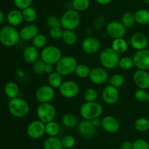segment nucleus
<instances>
[{
	"label": "nucleus",
	"instance_id": "33",
	"mask_svg": "<svg viewBox=\"0 0 149 149\" xmlns=\"http://www.w3.org/2000/svg\"><path fill=\"white\" fill-rule=\"evenodd\" d=\"M121 22L127 29H130L136 23L135 14L132 12H125L121 17Z\"/></svg>",
	"mask_w": 149,
	"mask_h": 149
},
{
	"label": "nucleus",
	"instance_id": "32",
	"mask_svg": "<svg viewBox=\"0 0 149 149\" xmlns=\"http://www.w3.org/2000/svg\"><path fill=\"white\" fill-rule=\"evenodd\" d=\"M22 13H23V20L28 23H33L37 18V13L36 10L31 6L22 10Z\"/></svg>",
	"mask_w": 149,
	"mask_h": 149
},
{
	"label": "nucleus",
	"instance_id": "42",
	"mask_svg": "<svg viewBox=\"0 0 149 149\" xmlns=\"http://www.w3.org/2000/svg\"><path fill=\"white\" fill-rule=\"evenodd\" d=\"M46 23L47 26L49 29L61 26V18L57 17L56 15H49L47 18Z\"/></svg>",
	"mask_w": 149,
	"mask_h": 149
},
{
	"label": "nucleus",
	"instance_id": "5",
	"mask_svg": "<svg viewBox=\"0 0 149 149\" xmlns=\"http://www.w3.org/2000/svg\"><path fill=\"white\" fill-rule=\"evenodd\" d=\"M99 60L102 67L107 70H113L118 67L120 60L119 54L111 48H106L100 52Z\"/></svg>",
	"mask_w": 149,
	"mask_h": 149
},
{
	"label": "nucleus",
	"instance_id": "3",
	"mask_svg": "<svg viewBox=\"0 0 149 149\" xmlns=\"http://www.w3.org/2000/svg\"><path fill=\"white\" fill-rule=\"evenodd\" d=\"M103 112V106L97 102H85L80 107L79 112L83 119L92 121L100 118Z\"/></svg>",
	"mask_w": 149,
	"mask_h": 149
},
{
	"label": "nucleus",
	"instance_id": "47",
	"mask_svg": "<svg viewBox=\"0 0 149 149\" xmlns=\"http://www.w3.org/2000/svg\"><path fill=\"white\" fill-rule=\"evenodd\" d=\"M33 0H13L15 6L20 10H23L27 7H31Z\"/></svg>",
	"mask_w": 149,
	"mask_h": 149
},
{
	"label": "nucleus",
	"instance_id": "4",
	"mask_svg": "<svg viewBox=\"0 0 149 149\" xmlns=\"http://www.w3.org/2000/svg\"><path fill=\"white\" fill-rule=\"evenodd\" d=\"M81 16L79 12L74 9H68L61 18V27L63 30L74 31L80 24Z\"/></svg>",
	"mask_w": 149,
	"mask_h": 149
},
{
	"label": "nucleus",
	"instance_id": "20",
	"mask_svg": "<svg viewBox=\"0 0 149 149\" xmlns=\"http://www.w3.org/2000/svg\"><path fill=\"white\" fill-rule=\"evenodd\" d=\"M133 81L138 89H149V73L146 70H137L133 74Z\"/></svg>",
	"mask_w": 149,
	"mask_h": 149
},
{
	"label": "nucleus",
	"instance_id": "34",
	"mask_svg": "<svg viewBox=\"0 0 149 149\" xmlns=\"http://www.w3.org/2000/svg\"><path fill=\"white\" fill-rule=\"evenodd\" d=\"M90 6V0H72L71 7L72 9L78 12H84L87 10Z\"/></svg>",
	"mask_w": 149,
	"mask_h": 149
},
{
	"label": "nucleus",
	"instance_id": "6",
	"mask_svg": "<svg viewBox=\"0 0 149 149\" xmlns=\"http://www.w3.org/2000/svg\"><path fill=\"white\" fill-rule=\"evenodd\" d=\"M77 65L78 62L74 57L71 56H64L55 64V70L63 77H65L75 72Z\"/></svg>",
	"mask_w": 149,
	"mask_h": 149
},
{
	"label": "nucleus",
	"instance_id": "35",
	"mask_svg": "<svg viewBox=\"0 0 149 149\" xmlns=\"http://www.w3.org/2000/svg\"><path fill=\"white\" fill-rule=\"evenodd\" d=\"M134 127L137 131L144 132L148 131L149 129V120L145 117H141L135 120Z\"/></svg>",
	"mask_w": 149,
	"mask_h": 149
},
{
	"label": "nucleus",
	"instance_id": "30",
	"mask_svg": "<svg viewBox=\"0 0 149 149\" xmlns=\"http://www.w3.org/2000/svg\"><path fill=\"white\" fill-rule=\"evenodd\" d=\"M48 83L54 89H59L62 83H63V76L58 72H53L48 76Z\"/></svg>",
	"mask_w": 149,
	"mask_h": 149
},
{
	"label": "nucleus",
	"instance_id": "39",
	"mask_svg": "<svg viewBox=\"0 0 149 149\" xmlns=\"http://www.w3.org/2000/svg\"><path fill=\"white\" fill-rule=\"evenodd\" d=\"M83 97L85 102H96L98 98V92L94 88H88L84 91Z\"/></svg>",
	"mask_w": 149,
	"mask_h": 149
},
{
	"label": "nucleus",
	"instance_id": "54",
	"mask_svg": "<svg viewBox=\"0 0 149 149\" xmlns=\"http://www.w3.org/2000/svg\"><path fill=\"white\" fill-rule=\"evenodd\" d=\"M143 1L146 3V4H149V0H143Z\"/></svg>",
	"mask_w": 149,
	"mask_h": 149
},
{
	"label": "nucleus",
	"instance_id": "18",
	"mask_svg": "<svg viewBox=\"0 0 149 149\" xmlns=\"http://www.w3.org/2000/svg\"><path fill=\"white\" fill-rule=\"evenodd\" d=\"M102 129L108 133H115L120 128V123L116 117L107 115L101 119Z\"/></svg>",
	"mask_w": 149,
	"mask_h": 149
},
{
	"label": "nucleus",
	"instance_id": "27",
	"mask_svg": "<svg viewBox=\"0 0 149 149\" xmlns=\"http://www.w3.org/2000/svg\"><path fill=\"white\" fill-rule=\"evenodd\" d=\"M44 149H63L61 139L58 137H48L44 141Z\"/></svg>",
	"mask_w": 149,
	"mask_h": 149
},
{
	"label": "nucleus",
	"instance_id": "55",
	"mask_svg": "<svg viewBox=\"0 0 149 149\" xmlns=\"http://www.w3.org/2000/svg\"><path fill=\"white\" fill-rule=\"evenodd\" d=\"M147 102L149 104V92H148V99H147Z\"/></svg>",
	"mask_w": 149,
	"mask_h": 149
},
{
	"label": "nucleus",
	"instance_id": "51",
	"mask_svg": "<svg viewBox=\"0 0 149 149\" xmlns=\"http://www.w3.org/2000/svg\"><path fill=\"white\" fill-rule=\"evenodd\" d=\"M96 2L101 6H106L111 4L113 1V0H95Z\"/></svg>",
	"mask_w": 149,
	"mask_h": 149
},
{
	"label": "nucleus",
	"instance_id": "46",
	"mask_svg": "<svg viewBox=\"0 0 149 149\" xmlns=\"http://www.w3.org/2000/svg\"><path fill=\"white\" fill-rule=\"evenodd\" d=\"M49 36L54 39H62L63 34V29L61 26L60 27H55L49 29Z\"/></svg>",
	"mask_w": 149,
	"mask_h": 149
},
{
	"label": "nucleus",
	"instance_id": "22",
	"mask_svg": "<svg viewBox=\"0 0 149 149\" xmlns=\"http://www.w3.org/2000/svg\"><path fill=\"white\" fill-rule=\"evenodd\" d=\"M40 56L39 49L35 48L33 45L27 46L23 51V60L28 64H33L35 61L39 59Z\"/></svg>",
	"mask_w": 149,
	"mask_h": 149
},
{
	"label": "nucleus",
	"instance_id": "48",
	"mask_svg": "<svg viewBox=\"0 0 149 149\" xmlns=\"http://www.w3.org/2000/svg\"><path fill=\"white\" fill-rule=\"evenodd\" d=\"M105 23V18L103 15H99L98 17L96 18V19L95 20L94 23H93V26H94L95 29H101V27L103 26V25Z\"/></svg>",
	"mask_w": 149,
	"mask_h": 149
},
{
	"label": "nucleus",
	"instance_id": "40",
	"mask_svg": "<svg viewBox=\"0 0 149 149\" xmlns=\"http://www.w3.org/2000/svg\"><path fill=\"white\" fill-rule=\"evenodd\" d=\"M109 84L111 86H114V87L119 88L122 87L125 82V78L122 74L117 73V74H114L109 78Z\"/></svg>",
	"mask_w": 149,
	"mask_h": 149
},
{
	"label": "nucleus",
	"instance_id": "8",
	"mask_svg": "<svg viewBox=\"0 0 149 149\" xmlns=\"http://www.w3.org/2000/svg\"><path fill=\"white\" fill-rule=\"evenodd\" d=\"M56 109L50 102L40 103L36 108V115L38 119L45 124L54 121L56 117Z\"/></svg>",
	"mask_w": 149,
	"mask_h": 149
},
{
	"label": "nucleus",
	"instance_id": "56",
	"mask_svg": "<svg viewBox=\"0 0 149 149\" xmlns=\"http://www.w3.org/2000/svg\"><path fill=\"white\" fill-rule=\"evenodd\" d=\"M148 134H149V129H148Z\"/></svg>",
	"mask_w": 149,
	"mask_h": 149
},
{
	"label": "nucleus",
	"instance_id": "15",
	"mask_svg": "<svg viewBox=\"0 0 149 149\" xmlns=\"http://www.w3.org/2000/svg\"><path fill=\"white\" fill-rule=\"evenodd\" d=\"M101 48L100 39L94 36H88L83 39L81 42V49L85 53H97Z\"/></svg>",
	"mask_w": 149,
	"mask_h": 149
},
{
	"label": "nucleus",
	"instance_id": "21",
	"mask_svg": "<svg viewBox=\"0 0 149 149\" xmlns=\"http://www.w3.org/2000/svg\"><path fill=\"white\" fill-rule=\"evenodd\" d=\"M39 33V28L36 25L33 23H28L20 29V39L26 42L32 41Z\"/></svg>",
	"mask_w": 149,
	"mask_h": 149
},
{
	"label": "nucleus",
	"instance_id": "13",
	"mask_svg": "<svg viewBox=\"0 0 149 149\" xmlns=\"http://www.w3.org/2000/svg\"><path fill=\"white\" fill-rule=\"evenodd\" d=\"M134 66L138 70H149V49L141 50L135 53L132 56Z\"/></svg>",
	"mask_w": 149,
	"mask_h": 149
},
{
	"label": "nucleus",
	"instance_id": "19",
	"mask_svg": "<svg viewBox=\"0 0 149 149\" xmlns=\"http://www.w3.org/2000/svg\"><path fill=\"white\" fill-rule=\"evenodd\" d=\"M77 127L79 133L86 138H92L97 133V127H95L90 120L83 119L79 123Z\"/></svg>",
	"mask_w": 149,
	"mask_h": 149
},
{
	"label": "nucleus",
	"instance_id": "1",
	"mask_svg": "<svg viewBox=\"0 0 149 149\" xmlns=\"http://www.w3.org/2000/svg\"><path fill=\"white\" fill-rule=\"evenodd\" d=\"M8 110L13 116L24 118L30 112V106L27 101L17 96L9 101Z\"/></svg>",
	"mask_w": 149,
	"mask_h": 149
},
{
	"label": "nucleus",
	"instance_id": "2",
	"mask_svg": "<svg viewBox=\"0 0 149 149\" xmlns=\"http://www.w3.org/2000/svg\"><path fill=\"white\" fill-rule=\"evenodd\" d=\"M20 32L14 26H5L0 31V42L5 47H13L18 43Z\"/></svg>",
	"mask_w": 149,
	"mask_h": 149
},
{
	"label": "nucleus",
	"instance_id": "49",
	"mask_svg": "<svg viewBox=\"0 0 149 149\" xmlns=\"http://www.w3.org/2000/svg\"><path fill=\"white\" fill-rule=\"evenodd\" d=\"M121 149H132V143L130 140H125L121 143Z\"/></svg>",
	"mask_w": 149,
	"mask_h": 149
},
{
	"label": "nucleus",
	"instance_id": "50",
	"mask_svg": "<svg viewBox=\"0 0 149 149\" xmlns=\"http://www.w3.org/2000/svg\"><path fill=\"white\" fill-rule=\"evenodd\" d=\"M54 72V65L51 64H45V73L49 74Z\"/></svg>",
	"mask_w": 149,
	"mask_h": 149
},
{
	"label": "nucleus",
	"instance_id": "14",
	"mask_svg": "<svg viewBox=\"0 0 149 149\" xmlns=\"http://www.w3.org/2000/svg\"><path fill=\"white\" fill-rule=\"evenodd\" d=\"M89 79L95 85H103L109 80V73L103 67H95L90 70Z\"/></svg>",
	"mask_w": 149,
	"mask_h": 149
},
{
	"label": "nucleus",
	"instance_id": "38",
	"mask_svg": "<svg viewBox=\"0 0 149 149\" xmlns=\"http://www.w3.org/2000/svg\"><path fill=\"white\" fill-rule=\"evenodd\" d=\"M134 62L132 58L130 56H124L120 58L118 67L123 71H128L133 67Z\"/></svg>",
	"mask_w": 149,
	"mask_h": 149
},
{
	"label": "nucleus",
	"instance_id": "41",
	"mask_svg": "<svg viewBox=\"0 0 149 149\" xmlns=\"http://www.w3.org/2000/svg\"><path fill=\"white\" fill-rule=\"evenodd\" d=\"M61 143H62L63 148L71 149L74 148L76 145V139L73 135L66 134L61 139Z\"/></svg>",
	"mask_w": 149,
	"mask_h": 149
},
{
	"label": "nucleus",
	"instance_id": "31",
	"mask_svg": "<svg viewBox=\"0 0 149 149\" xmlns=\"http://www.w3.org/2000/svg\"><path fill=\"white\" fill-rule=\"evenodd\" d=\"M45 130L49 137H57L61 131V127L58 122L52 121L45 124Z\"/></svg>",
	"mask_w": 149,
	"mask_h": 149
},
{
	"label": "nucleus",
	"instance_id": "9",
	"mask_svg": "<svg viewBox=\"0 0 149 149\" xmlns=\"http://www.w3.org/2000/svg\"><path fill=\"white\" fill-rule=\"evenodd\" d=\"M26 133L30 138L38 140L46 134L45 124L40 120H33L31 121L26 128Z\"/></svg>",
	"mask_w": 149,
	"mask_h": 149
},
{
	"label": "nucleus",
	"instance_id": "45",
	"mask_svg": "<svg viewBox=\"0 0 149 149\" xmlns=\"http://www.w3.org/2000/svg\"><path fill=\"white\" fill-rule=\"evenodd\" d=\"M132 149H149V143L143 138H138L132 143Z\"/></svg>",
	"mask_w": 149,
	"mask_h": 149
},
{
	"label": "nucleus",
	"instance_id": "37",
	"mask_svg": "<svg viewBox=\"0 0 149 149\" xmlns=\"http://www.w3.org/2000/svg\"><path fill=\"white\" fill-rule=\"evenodd\" d=\"M91 69L85 64H78L75 70V74L79 78L84 79L89 77Z\"/></svg>",
	"mask_w": 149,
	"mask_h": 149
},
{
	"label": "nucleus",
	"instance_id": "11",
	"mask_svg": "<svg viewBox=\"0 0 149 149\" xmlns=\"http://www.w3.org/2000/svg\"><path fill=\"white\" fill-rule=\"evenodd\" d=\"M127 28L124 26L121 21H113L109 22L106 27V31L107 34L112 39H117V38H124L126 35Z\"/></svg>",
	"mask_w": 149,
	"mask_h": 149
},
{
	"label": "nucleus",
	"instance_id": "12",
	"mask_svg": "<svg viewBox=\"0 0 149 149\" xmlns=\"http://www.w3.org/2000/svg\"><path fill=\"white\" fill-rule=\"evenodd\" d=\"M55 96L54 88L48 85H42L37 89L35 93L36 99L39 103L50 102Z\"/></svg>",
	"mask_w": 149,
	"mask_h": 149
},
{
	"label": "nucleus",
	"instance_id": "26",
	"mask_svg": "<svg viewBox=\"0 0 149 149\" xmlns=\"http://www.w3.org/2000/svg\"><path fill=\"white\" fill-rule=\"evenodd\" d=\"M135 23L141 26L149 24V10L146 9H140L135 13Z\"/></svg>",
	"mask_w": 149,
	"mask_h": 149
},
{
	"label": "nucleus",
	"instance_id": "52",
	"mask_svg": "<svg viewBox=\"0 0 149 149\" xmlns=\"http://www.w3.org/2000/svg\"><path fill=\"white\" fill-rule=\"evenodd\" d=\"M91 121L92 123H93V125H94L95 127H100V125H101V119H100V118H94V119L92 120Z\"/></svg>",
	"mask_w": 149,
	"mask_h": 149
},
{
	"label": "nucleus",
	"instance_id": "25",
	"mask_svg": "<svg viewBox=\"0 0 149 149\" xmlns=\"http://www.w3.org/2000/svg\"><path fill=\"white\" fill-rule=\"evenodd\" d=\"M128 47H129V43L126 39L124 38H117L113 39L111 48L117 53L121 54L126 52L128 49Z\"/></svg>",
	"mask_w": 149,
	"mask_h": 149
},
{
	"label": "nucleus",
	"instance_id": "7",
	"mask_svg": "<svg viewBox=\"0 0 149 149\" xmlns=\"http://www.w3.org/2000/svg\"><path fill=\"white\" fill-rule=\"evenodd\" d=\"M63 57L62 51L55 45H47L42 50L40 58L45 64L55 65Z\"/></svg>",
	"mask_w": 149,
	"mask_h": 149
},
{
	"label": "nucleus",
	"instance_id": "10",
	"mask_svg": "<svg viewBox=\"0 0 149 149\" xmlns=\"http://www.w3.org/2000/svg\"><path fill=\"white\" fill-rule=\"evenodd\" d=\"M58 89H59V92L61 96L66 99L75 98L79 94L80 91L78 83L71 80L63 81V83Z\"/></svg>",
	"mask_w": 149,
	"mask_h": 149
},
{
	"label": "nucleus",
	"instance_id": "23",
	"mask_svg": "<svg viewBox=\"0 0 149 149\" xmlns=\"http://www.w3.org/2000/svg\"><path fill=\"white\" fill-rule=\"evenodd\" d=\"M7 20L9 24L12 26H20L23 20L22 10L19 9H13L11 10L7 15Z\"/></svg>",
	"mask_w": 149,
	"mask_h": 149
},
{
	"label": "nucleus",
	"instance_id": "29",
	"mask_svg": "<svg viewBox=\"0 0 149 149\" xmlns=\"http://www.w3.org/2000/svg\"><path fill=\"white\" fill-rule=\"evenodd\" d=\"M63 42L67 45L72 46L75 45L78 40V37L77 34L73 30H63L62 39Z\"/></svg>",
	"mask_w": 149,
	"mask_h": 149
},
{
	"label": "nucleus",
	"instance_id": "16",
	"mask_svg": "<svg viewBox=\"0 0 149 149\" xmlns=\"http://www.w3.org/2000/svg\"><path fill=\"white\" fill-rule=\"evenodd\" d=\"M102 99L106 104L109 105H114L119 99V91L117 88L108 85L102 91Z\"/></svg>",
	"mask_w": 149,
	"mask_h": 149
},
{
	"label": "nucleus",
	"instance_id": "43",
	"mask_svg": "<svg viewBox=\"0 0 149 149\" xmlns=\"http://www.w3.org/2000/svg\"><path fill=\"white\" fill-rule=\"evenodd\" d=\"M45 63L42 59H38L33 64L32 70L36 74H42L45 73Z\"/></svg>",
	"mask_w": 149,
	"mask_h": 149
},
{
	"label": "nucleus",
	"instance_id": "24",
	"mask_svg": "<svg viewBox=\"0 0 149 149\" xmlns=\"http://www.w3.org/2000/svg\"><path fill=\"white\" fill-rule=\"evenodd\" d=\"M61 123L67 129H74L79 124V119L75 114L66 112L61 118Z\"/></svg>",
	"mask_w": 149,
	"mask_h": 149
},
{
	"label": "nucleus",
	"instance_id": "28",
	"mask_svg": "<svg viewBox=\"0 0 149 149\" xmlns=\"http://www.w3.org/2000/svg\"><path fill=\"white\" fill-rule=\"evenodd\" d=\"M20 89L16 83L13 81L8 82L4 86V93L10 99L18 96Z\"/></svg>",
	"mask_w": 149,
	"mask_h": 149
},
{
	"label": "nucleus",
	"instance_id": "17",
	"mask_svg": "<svg viewBox=\"0 0 149 149\" xmlns=\"http://www.w3.org/2000/svg\"><path fill=\"white\" fill-rule=\"evenodd\" d=\"M129 44L135 51L146 49L148 45V39L146 35L141 32H137L131 36Z\"/></svg>",
	"mask_w": 149,
	"mask_h": 149
},
{
	"label": "nucleus",
	"instance_id": "36",
	"mask_svg": "<svg viewBox=\"0 0 149 149\" xmlns=\"http://www.w3.org/2000/svg\"><path fill=\"white\" fill-rule=\"evenodd\" d=\"M47 37L44 34L39 33L32 40V44L35 48L37 49H43L45 47L47 46Z\"/></svg>",
	"mask_w": 149,
	"mask_h": 149
},
{
	"label": "nucleus",
	"instance_id": "53",
	"mask_svg": "<svg viewBox=\"0 0 149 149\" xmlns=\"http://www.w3.org/2000/svg\"><path fill=\"white\" fill-rule=\"evenodd\" d=\"M4 13H3V12L1 11V10H0V25L2 23L3 20H4Z\"/></svg>",
	"mask_w": 149,
	"mask_h": 149
},
{
	"label": "nucleus",
	"instance_id": "44",
	"mask_svg": "<svg viewBox=\"0 0 149 149\" xmlns=\"http://www.w3.org/2000/svg\"><path fill=\"white\" fill-rule=\"evenodd\" d=\"M148 92L147 91V90L146 89H138L135 92V99H136L138 102H143L147 101L148 99Z\"/></svg>",
	"mask_w": 149,
	"mask_h": 149
}]
</instances>
